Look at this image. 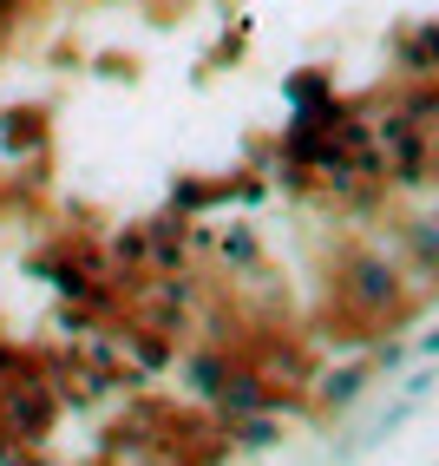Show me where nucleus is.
I'll use <instances>...</instances> for the list:
<instances>
[{
    "instance_id": "f257e3e1",
    "label": "nucleus",
    "mask_w": 439,
    "mask_h": 466,
    "mask_svg": "<svg viewBox=\"0 0 439 466\" xmlns=\"http://www.w3.org/2000/svg\"><path fill=\"white\" fill-rule=\"evenodd\" d=\"M334 302L354 329H387L406 316V276L387 250H348L334 276Z\"/></svg>"
},
{
    "instance_id": "f8f14e48",
    "label": "nucleus",
    "mask_w": 439,
    "mask_h": 466,
    "mask_svg": "<svg viewBox=\"0 0 439 466\" xmlns=\"http://www.w3.org/2000/svg\"><path fill=\"white\" fill-rule=\"evenodd\" d=\"M20 368H34V361H26V355L14 349V341H0V381H14Z\"/></svg>"
},
{
    "instance_id": "0eeeda50",
    "label": "nucleus",
    "mask_w": 439,
    "mask_h": 466,
    "mask_svg": "<svg viewBox=\"0 0 439 466\" xmlns=\"http://www.w3.org/2000/svg\"><path fill=\"white\" fill-rule=\"evenodd\" d=\"M433 59H439V26H414V40H406L400 53H394V66H400V79H433Z\"/></svg>"
},
{
    "instance_id": "9d476101",
    "label": "nucleus",
    "mask_w": 439,
    "mask_h": 466,
    "mask_svg": "<svg viewBox=\"0 0 439 466\" xmlns=\"http://www.w3.org/2000/svg\"><path fill=\"white\" fill-rule=\"evenodd\" d=\"M105 250H112V263H145V224H132V230H118V237L105 243Z\"/></svg>"
},
{
    "instance_id": "7ed1b4c3",
    "label": "nucleus",
    "mask_w": 439,
    "mask_h": 466,
    "mask_svg": "<svg viewBox=\"0 0 439 466\" xmlns=\"http://www.w3.org/2000/svg\"><path fill=\"white\" fill-rule=\"evenodd\" d=\"M367 388H374V361H341V368H322V375L302 381V394H308L315 414H348Z\"/></svg>"
},
{
    "instance_id": "1a4fd4ad",
    "label": "nucleus",
    "mask_w": 439,
    "mask_h": 466,
    "mask_svg": "<svg viewBox=\"0 0 439 466\" xmlns=\"http://www.w3.org/2000/svg\"><path fill=\"white\" fill-rule=\"evenodd\" d=\"M125 349H132V361L145 368V375H158V368H171V361H177V341H171L165 329H138L132 341H125Z\"/></svg>"
},
{
    "instance_id": "9b49d317",
    "label": "nucleus",
    "mask_w": 439,
    "mask_h": 466,
    "mask_svg": "<svg viewBox=\"0 0 439 466\" xmlns=\"http://www.w3.org/2000/svg\"><path fill=\"white\" fill-rule=\"evenodd\" d=\"M289 99H295V106H308V99H328V73H295Z\"/></svg>"
},
{
    "instance_id": "423d86ee",
    "label": "nucleus",
    "mask_w": 439,
    "mask_h": 466,
    "mask_svg": "<svg viewBox=\"0 0 439 466\" xmlns=\"http://www.w3.org/2000/svg\"><path fill=\"white\" fill-rule=\"evenodd\" d=\"M224 441L230 447H243V453H275L282 447V414H236V420H224Z\"/></svg>"
},
{
    "instance_id": "20e7f679",
    "label": "nucleus",
    "mask_w": 439,
    "mask_h": 466,
    "mask_svg": "<svg viewBox=\"0 0 439 466\" xmlns=\"http://www.w3.org/2000/svg\"><path fill=\"white\" fill-rule=\"evenodd\" d=\"M53 145V112L46 106H7L0 112V158L7 165H34Z\"/></svg>"
},
{
    "instance_id": "f03ea898",
    "label": "nucleus",
    "mask_w": 439,
    "mask_h": 466,
    "mask_svg": "<svg viewBox=\"0 0 439 466\" xmlns=\"http://www.w3.org/2000/svg\"><path fill=\"white\" fill-rule=\"evenodd\" d=\"M59 420V388L40 381L34 368H20L14 381H0V433H7L14 447H40Z\"/></svg>"
},
{
    "instance_id": "6e6552de",
    "label": "nucleus",
    "mask_w": 439,
    "mask_h": 466,
    "mask_svg": "<svg viewBox=\"0 0 439 466\" xmlns=\"http://www.w3.org/2000/svg\"><path fill=\"white\" fill-rule=\"evenodd\" d=\"M216 257H224L230 269H263V237H256V224H230L224 237H216Z\"/></svg>"
},
{
    "instance_id": "39448f33",
    "label": "nucleus",
    "mask_w": 439,
    "mask_h": 466,
    "mask_svg": "<svg viewBox=\"0 0 439 466\" xmlns=\"http://www.w3.org/2000/svg\"><path fill=\"white\" fill-rule=\"evenodd\" d=\"M230 349H224V341H197V349L191 355H177L171 368H177V381L184 388H191L197 400H216V388H224V375H230Z\"/></svg>"
}]
</instances>
